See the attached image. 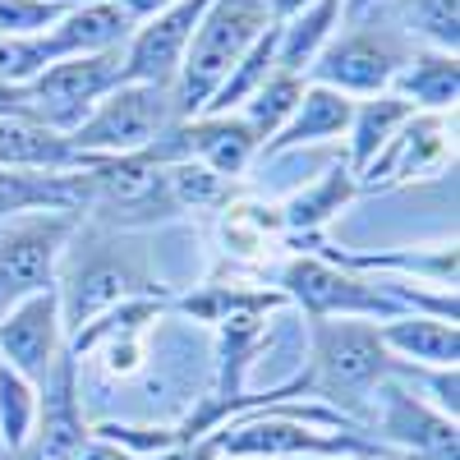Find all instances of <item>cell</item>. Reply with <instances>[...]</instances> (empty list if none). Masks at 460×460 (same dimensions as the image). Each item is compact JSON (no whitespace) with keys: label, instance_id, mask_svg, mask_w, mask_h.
<instances>
[{"label":"cell","instance_id":"cell-17","mask_svg":"<svg viewBox=\"0 0 460 460\" xmlns=\"http://www.w3.org/2000/svg\"><path fill=\"white\" fill-rule=\"evenodd\" d=\"M350 111L355 102L341 97L332 88H318V84H304L299 93V106L290 111V120L277 129V138H267L258 157H281L290 147H304V143H323V138H341L350 129Z\"/></svg>","mask_w":460,"mask_h":460},{"label":"cell","instance_id":"cell-33","mask_svg":"<svg viewBox=\"0 0 460 460\" xmlns=\"http://www.w3.org/2000/svg\"><path fill=\"white\" fill-rule=\"evenodd\" d=\"M65 5H84V0H65Z\"/></svg>","mask_w":460,"mask_h":460},{"label":"cell","instance_id":"cell-6","mask_svg":"<svg viewBox=\"0 0 460 460\" xmlns=\"http://www.w3.org/2000/svg\"><path fill=\"white\" fill-rule=\"evenodd\" d=\"M74 212H19L0 221V314L14 304L56 290L65 249L79 235Z\"/></svg>","mask_w":460,"mask_h":460},{"label":"cell","instance_id":"cell-8","mask_svg":"<svg viewBox=\"0 0 460 460\" xmlns=\"http://www.w3.org/2000/svg\"><path fill=\"white\" fill-rule=\"evenodd\" d=\"M120 84H125V47L56 60L32 84H23V93H28V111L37 125H47L56 134H74L88 120V111Z\"/></svg>","mask_w":460,"mask_h":460},{"label":"cell","instance_id":"cell-5","mask_svg":"<svg viewBox=\"0 0 460 460\" xmlns=\"http://www.w3.org/2000/svg\"><path fill=\"white\" fill-rule=\"evenodd\" d=\"M414 56V47L405 37L382 19H355L345 23V32L336 28V37L318 51V60L309 65V79L318 88H332L341 97H377V93H392L401 65Z\"/></svg>","mask_w":460,"mask_h":460},{"label":"cell","instance_id":"cell-25","mask_svg":"<svg viewBox=\"0 0 460 460\" xmlns=\"http://www.w3.org/2000/svg\"><path fill=\"white\" fill-rule=\"evenodd\" d=\"M299 93H304V79H299V74L272 69V74H267V84H262L235 115L258 134V143H267V138H277V129L290 120V111L299 106ZM258 152H262V147H258Z\"/></svg>","mask_w":460,"mask_h":460},{"label":"cell","instance_id":"cell-24","mask_svg":"<svg viewBox=\"0 0 460 460\" xmlns=\"http://www.w3.org/2000/svg\"><path fill=\"white\" fill-rule=\"evenodd\" d=\"M37 410H42V387L14 373L10 364H0V460L14 456L32 438Z\"/></svg>","mask_w":460,"mask_h":460},{"label":"cell","instance_id":"cell-10","mask_svg":"<svg viewBox=\"0 0 460 460\" xmlns=\"http://www.w3.org/2000/svg\"><path fill=\"white\" fill-rule=\"evenodd\" d=\"M212 0H171L157 14H147L125 42V84H162L175 88L184 51L194 42V28Z\"/></svg>","mask_w":460,"mask_h":460},{"label":"cell","instance_id":"cell-27","mask_svg":"<svg viewBox=\"0 0 460 460\" xmlns=\"http://www.w3.org/2000/svg\"><path fill=\"white\" fill-rule=\"evenodd\" d=\"M74 5L65 0H0V37H37L56 28Z\"/></svg>","mask_w":460,"mask_h":460},{"label":"cell","instance_id":"cell-29","mask_svg":"<svg viewBox=\"0 0 460 460\" xmlns=\"http://www.w3.org/2000/svg\"><path fill=\"white\" fill-rule=\"evenodd\" d=\"M74 460H143V456H134V451H125V447H115V442H106V438H88L84 442V451L74 456Z\"/></svg>","mask_w":460,"mask_h":460},{"label":"cell","instance_id":"cell-7","mask_svg":"<svg viewBox=\"0 0 460 460\" xmlns=\"http://www.w3.org/2000/svg\"><path fill=\"white\" fill-rule=\"evenodd\" d=\"M277 286L286 299H295L309 318H368V323H387V318H401V299L392 295V277H377L368 281L364 272H350L323 253H309V258H290L281 272H277Z\"/></svg>","mask_w":460,"mask_h":460},{"label":"cell","instance_id":"cell-14","mask_svg":"<svg viewBox=\"0 0 460 460\" xmlns=\"http://www.w3.org/2000/svg\"><path fill=\"white\" fill-rule=\"evenodd\" d=\"M447 157H451V138H447L442 115H410V125L364 171L368 180L359 189H392V184H410V180H429L433 171L447 166Z\"/></svg>","mask_w":460,"mask_h":460},{"label":"cell","instance_id":"cell-22","mask_svg":"<svg viewBox=\"0 0 460 460\" xmlns=\"http://www.w3.org/2000/svg\"><path fill=\"white\" fill-rule=\"evenodd\" d=\"M392 93L401 102H410L414 111H451L456 106V93H460V60L456 56H442V51H419L401 65Z\"/></svg>","mask_w":460,"mask_h":460},{"label":"cell","instance_id":"cell-21","mask_svg":"<svg viewBox=\"0 0 460 460\" xmlns=\"http://www.w3.org/2000/svg\"><path fill=\"white\" fill-rule=\"evenodd\" d=\"M405 42L419 51H442V56H456L460 47V0H392L382 10Z\"/></svg>","mask_w":460,"mask_h":460},{"label":"cell","instance_id":"cell-16","mask_svg":"<svg viewBox=\"0 0 460 460\" xmlns=\"http://www.w3.org/2000/svg\"><path fill=\"white\" fill-rule=\"evenodd\" d=\"M19 212L84 217V171H0V221Z\"/></svg>","mask_w":460,"mask_h":460},{"label":"cell","instance_id":"cell-2","mask_svg":"<svg viewBox=\"0 0 460 460\" xmlns=\"http://www.w3.org/2000/svg\"><path fill=\"white\" fill-rule=\"evenodd\" d=\"M396 373V359L368 318H309V364L304 392L314 401H336V414L364 429L368 396ZM373 438V433H368Z\"/></svg>","mask_w":460,"mask_h":460},{"label":"cell","instance_id":"cell-4","mask_svg":"<svg viewBox=\"0 0 460 460\" xmlns=\"http://www.w3.org/2000/svg\"><path fill=\"white\" fill-rule=\"evenodd\" d=\"M175 125H184V111L175 102V88L162 84H120L111 97H102L88 120L65 134L84 157H129L162 143Z\"/></svg>","mask_w":460,"mask_h":460},{"label":"cell","instance_id":"cell-3","mask_svg":"<svg viewBox=\"0 0 460 460\" xmlns=\"http://www.w3.org/2000/svg\"><path fill=\"white\" fill-rule=\"evenodd\" d=\"M272 0H212L203 10L194 42L184 51V65L175 74V102L184 111V120L203 115L212 93L226 84V74L235 69L249 47L272 28Z\"/></svg>","mask_w":460,"mask_h":460},{"label":"cell","instance_id":"cell-11","mask_svg":"<svg viewBox=\"0 0 460 460\" xmlns=\"http://www.w3.org/2000/svg\"><path fill=\"white\" fill-rule=\"evenodd\" d=\"M60 359H65V323L56 290H42L0 314V364H10L14 373L42 387Z\"/></svg>","mask_w":460,"mask_h":460},{"label":"cell","instance_id":"cell-23","mask_svg":"<svg viewBox=\"0 0 460 460\" xmlns=\"http://www.w3.org/2000/svg\"><path fill=\"white\" fill-rule=\"evenodd\" d=\"M359 194V180L350 166H332L327 175H318L309 189H299V194L281 208V226L290 230H304V235H314L318 226H327L345 203Z\"/></svg>","mask_w":460,"mask_h":460},{"label":"cell","instance_id":"cell-30","mask_svg":"<svg viewBox=\"0 0 460 460\" xmlns=\"http://www.w3.org/2000/svg\"><path fill=\"white\" fill-rule=\"evenodd\" d=\"M392 0H345V23H355V19H368V14H382Z\"/></svg>","mask_w":460,"mask_h":460},{"label":"cell","instance_id":"cell-31","mask_svg":"<svg viewBox=\"0 0 460 460\" xmlns=\"http://www.w3.org/2000/svg\"><path fill=\"white\" fill-rule=\"evenodd\" d=\"M304 5H314V0H272V19L281 23V19H290V14H299Z\"/></svg>","mask_w":460,"mask_h":460},{"label":"cell","instance_id":"cell-12","mask_svg":"<svg viewBox=\"0 0 460 460\" xmlns=\"http://www.w3.org/2000/svg\"><path fill=\"white\" fill-rule=\"evenodd\" d=\"M88 438H93V424H88L84 396H79V364L65 350V359L42 382V410H37L32 438L5 460H74Z\"/></svg>","mask_w":460,"mask_h":460},{"label":"cell","instance_id":"cell-28","mask_svg":"<svg viewBox=\"0 0 460 460\" xmlns=\"http://www.w3.org/2000/svg\"><path fill=\"white\" fill-rule=\"evenodd\" d=\"M0 120H32L28 93L19 84H5V79H0Z\"/></svg>","mask_w":460,"mask_h":460},{"label":"cell","instance_id":"cell-26","mask_svg":"<svg viewBox=\"0 0 460 460\" xmlns=\"http://www.w3.org/2000/svg\"><path fill=\"white\" fill-rule=\"evenodd\" d=\"M166 180H171V199L180 212H208L226 203V180L199 162H166Z\"/></svg>","mask_w":460,"mask_h":460},{"label":"cell","instance_id":"cell-13","mask_svg":"<svg viewBox=\"0 0 460 460\" xmlns=\"http://www.w3.org/2000/svg\"><path fill=\"white\" fill-rule=\"evenodd\" d=\"M138 19L120 5V0H84L74 5L56 28L37 32V56L42 65L69 60V56H97V51H120L129 37H134Z\"/></svg>","mask_w":460,"mask_h":460},{"label":"cell","instance_id":"cell-1","mask_svg":"<svg viewBox=\"0 0 460 460\" xmlns=\"http://www.w3.org/2000/svg\"><path fill=\"white\" fill-rule=\"evenodd\" d=\"M166 295L162 281L152 277L147 249L125 244V230H84L65 249L60 277H56V299H60V323L65 341L84 332L102 314H111L125 299H147Z\"/></svg>","mask_w":460,"mask_h":460},{"label":"cell","instance_id":"cell-32","mask_svg":"<svg viewBox=\"0 0 460 460\" xmlns=\"http://www.w3.org/2000/svg\"><path fill=\"white\" fill-rule=\"evenodd\" d=\"M262 460H323V456H262Z\"/></svg>","mask_w":460,"mask_h":460},{"label":"cell","instance_id":"cell-18","mask_svg":"<svg viewBox=\"0 0 460 460\" xmlns=\"http://www.w3.org/2000/svg\"><path fill=\"white\" fill-rule=\"evenodd\" d=\"M97 157H84L65 134L37 120H0V171H84Z\"/></svg>","mask_w":460,"mask_h":460},{"label":"cell","instance_id":"cell-19","mask_svg":"<svg viewBox=\"0 0 460 460\" xmlns=\"http://www.w3.org/2000/svg\"><path fill=\"white\" fill-rule=\"evenodd\" d=\"M341 23H345V0H314V5H304L299 14L281 19L277 23V69L304 79Z\"/></svg>","mask_w":460,"mask_h":460},{"label":"cell","instance_id":"cell-20","mask_svg":"<svg viewBox=\"0 0 460 460\" xmlns=\"http://www.w3.org/2000/svg\"><path fill=\"white\" fill-rule=\"evenodd\" d=\"M410 115H419V111L410 102H401L396 93H377V97L355 102L350 129H345V134H350V171L355 175H364L377 162V152L410 125Z\"/></svg>","mask_w":460,"mask_h":460},{"label":"cell","instance_id":"cell-9","mask_svg":"<svg viewBox=\"0 0 460 460\" xmlns=\"http://www.w3.org/2000/svg\"><path fill=\"white\" fill-rule=\"evenodd\" d=\"M364 429L396 460H460L456 419L433 410L424 396H414L396 373L368 396Z\"/></svg>","mask_w":460,"mask_h":460},{"label":"cell","instance_id":"cell-15","mask_svg":"<svg viewBox=\"0 0 460 460\" xmlns=\"http://www.w3.org/2000/svg\"><path fill=\"white\" fill-rule=\"evenodd\" d=\"M377 336L396 364H424V368H456L460 359V332L451 318L433 314H401L377 323Z\"/></svg>","mask_w":460,"mask_h":460}]
</instances>
